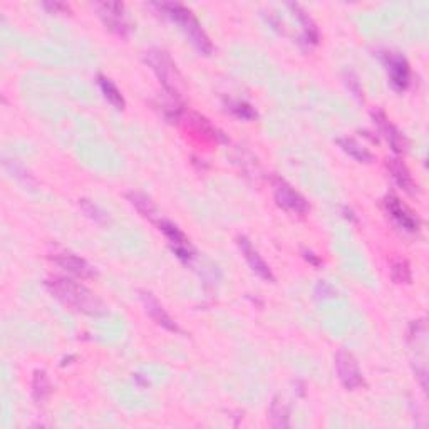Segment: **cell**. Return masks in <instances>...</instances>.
<instances>
[{
    "label": "cell",
    "mask_w": 429,
    "mask_h": 429,
    "mask_svg": "<svg viewBox=\"0 0 429 429\" xmlns=\"http://www.w3.org/2000/svg\"><path fill=\"white\" fill-rule=\"evenodd\" d=\"M47 289L56 299L61 302L76 309V311L88 314V316H101L104 311V305L96 295L88 290L84 285H81L69 279H52L47 280Z\"/></svg>",
    "instance_id": "obj_1"
},
{
    "label": "cell",
    "mask_w": 429,
    "mask_h": 429,
    "mask_svg": "<svg viewBox=\"0 0 429 429\" xmlns=\"http://www.w3.org/2000/svg\"><path fill=\"white\" fill-rule=\"evenodd\" d=\"M160 9H163L175 22L180 24L181 29L185 31V34L190 37V41L193 42V46L197 47L202 54H212V42H210L207 32L203 31L198 19L193 16L190 9L183 7L181 4H163V6H160Z\"/></svg>",
    "instance_id": "obj_2"
},
{
    "label": "cell",
    "mask_w": 429,
    "mask_h": 429,
    "mask_svg": "<svg viewBox=\"0 0 429 429\" xmlns=\"http://www.w3.org/2000/svg\"><path fill=\"white\" fill-rule=\"evenodd\" d=\"M146 63L151 66V69L158 76L166 91H170L171 94L180 93L181 86H183V78H181L175 63L165 51L153 49L146 52Z\"/></svg>",
    "instance_id": "obj_3"
},
{
    "label": "cell",
    "mask_w": 429,
    "mask_h": 429,
    "mask_svg": "<svg viewBox=\"0 0 429 429\" xmlns=\"http://www.w3.org/2000/svg\"><path fill=\"white\" fill-rule=\"evenodd\" d=\"M336 369L339 374V379L346 389L354 391L361 386H364V378L357 364L356 357L347 351H339L336 354Z\"/></svg>",
    "instance_id": "obj_4"
},
{
    "label": "cell",
    "mask_w": 429,
    "mask_h": 429,
    "mask_svg": "<svg viewBox=\"0 0 429 429\" xmlns=\"http://www.w3.org/2000/svg\"><path fill=\"white\" fill-rule=\"evenodd\" d=\"M274 193H275V200L280 207L287 210V212H292L295 214H304L307 213L309 205L305 202V198L302 195L295 192V190L290 187L287 181L275 178L274 180Z\"/></svg>",
    "instance_id": "obj_5"
},
{
    "label": "cell",
    "mask_w": 429,
    "mask_h": 429,
    "mask_svg": "<svg viewBox=\"0 0 429 429\" xmlns=\"http://www.w3.org/2000/svg\"><path fill=\"white\" fill-rule=\"evenodd\" d=\"M99 9V16L106 24V27L109 31L116 32L119 36H126L128 31H130V26H128L126 21V14H125V6L119 2H103L98 6Z\"/></svg>",
    "instance_id": "obj_6"
},
{
    "label": "cell",
    "mask_w": 429,
    "mask_h": 429,
    "mask_svg": "<svg viewBox=\"0 0 429 429\" xmlns=\"http://www.w3.org/2000/svg\"><path fill=\"white\" fill-rule=\"evenodd\" d=\"M373 118H374V123H376V126H378L379 133L384 136V140L389 143L391 148H393V151H396V153L406 151V148H408L406 138H404L401 135V131H399L398 128H396L393 123L389 121L388 116H386L383 111H374Z\"/></svg>",
    "instance_id": "obj_7"
},
{
    "label": "cell",
    "mask_w": 429,
    "mask_h": 429,
    "mask_svg": "<svg viewBox=\"0 0 429 429\" xmlns=\"http://www.w3.org/2000/svg\"><path fill=\"white\" fill-rule=\"evenodd\" d=\"M386 66H388L389 79H391V84H393V88L396 91L406 89L409 86V78H411V71H409L406 59L401 56L389 52V54L386 56Z\"/></svg>",
    "instance_id": "obj_8"
},
{
    "label": "cell",
    "mask_w": 429,
    "mask_h": 429,
    "mask_svg": "<svg viewBox=\"0 0 429 429\" xmlns=\"http://www.w3.org/2000/svg\"><path fill=\"white\" fill-rule=\"evenodd\" d=\"M160 230L165 233L166 238H168L170 243H171V247H173V252L180 257L181 260L188 262L190 259H192V257H193L192 245H190L188 238L185 237V233L181 232L178 227L173 225L171 222L161 220L160 222Z\"/></svg>",
    "instance_id": "obj_9"
},
{
    "label": "cell",
    "mask_w": 429,
    "mask_h": 429,
    "mask_svg": "<svg viewBox=\"0 0 429 429\" xmlns=\"http://www.w3.org/2000/svg\"><path fill=\"white\" fill-rule=\"evenodd\" d=\"M238 247H240L242 254H243V257H245L247 264L250 265V269L254 270L260 279L267 280V282H274L275 277H274V274H272L270 267L265 264V260L259 255V252L254 249V245H252L249 238H245V237L238 238Z\"/></svg>",
    "instance_id": "obj_10"
},
{
    "label": "cell",
    "mask_w": 429,
    "mask_h": 429,
    "mask_svg": "<svg viewBox=\"0 0 429 429\" xmlns=\"http://www.w3.org/2000/svg\"><path fill=\"white\" fill-rule=\"evenodd\" d=\"M386 208H388V212L391 213V217L394 218L396 223H398L401 228H404V230H408V232L418 230V227H419L418 220L413 217V213L409 212L408 207H404L401 200L391 195V197L386 198Z\"/></svg>",
    "instance_id": "obj_11"
},
{
    "label": "cell",
    "mask_w": 429,
    "mask_h": 429,
    "mask_svg": "<svg viewBox=\"0 0 429 429\" xmlns=\"http://www.w3.org/2000/svg\"><path fill=\"white\" fill-rule=\"evenodd\" d=\"M141 300H143V305H145L146 312L150 314V317L155 321L158 326L165 327L166 331H171V332H178V326H176L173 319H171L168 314H166V311L163 309V305H161L158 300H156L155 297H153L151 294L148 292H141Z\"/></svg>",
    "instance_id": "obj_12"
},
{
    "label": "cell",
    "mask_w": 429,
    "mask_h": 429,
    "mask_svg": "<svg viewBox=\"0 0 429 429\" xmlns=\"http://www.w3.org/2000/svg\"><path fill=\"white\" fill-rule=\"evenodd\" d=\"M52 260L59 267L71 272V274L78 275V277H93V269H91L83 259H79L78 255L69 254V252H54V254H52Z\"/></svg>",
    "instance_id": "obj_13"
},
{
    "label": "cell",
    "mask_w": 429,
    "mask_h": 429,
    "mask_svg": "<svg viewBox=\"0 0 429 429\" xmlns=\"http://www.w3.org/2000/svg\"><path fill=\"white\" fill-rule=\"evenodd\" d=\"M388 170H389L391 176L394 178L396 183H398L399 188H403L404 192L409 195L416 193L418 185L414 183L411 173H409V170L406 168V165H404L403 161H399L396 158L388 160Z\"/></svg>",
    "instance_id": "obj_14"
},
{
    "label": "cell",
    "mask_w": 429,
    "mask_h": 429,
    "mask_svg": "<svg viewBox=\"0 0 429 429\" xmlns=\"http://www.w3.org/2000/svg\"><path fill=\"white\" fill-rule=\"evenodd\" d=\"M337 145L342 148L346 155H349L351 158L359 161V163H371L374 160L373 153L359 145L356 140H352V138H341V140H337Z\"/></svg>",
    "instance_id": "obj_15"
},
{
    "label": "cell",
    "mask_w": 429,
    "mask_h": 429,
    "mask_svg": "<svg viewBox=\"0 0 429 429\" xmlns=\"http://www.w3.org/2000/svg\"><path fill=\"white\" fill-rule=\"evenodd\" d=\"M289 408L284 399L274 398L270 406V421L274 428H287L289 426Z\"/></svg>",
    "instance_id": "obj_16"
},
{
    "label": "cell",
    "mask_w": 429,
    "mask_h": 429,
    "mask_svg": "<svg viewBox=\"0 0 429 429\" xmlns=\"http://www.w3.org/2000/svg\"><path fill=\"white\" fill-rule=\"evenodd\" d=\"M99 88H101L104 98H106L114 108H118V109L125 108V99H123V96H121V91H119L108 78L99 76Z\"/></svg>",
    "instance_id": "obj_17"
},
{
    "label": "cell",
    "mask_w": 429,
    "mask_h": 429,
    "mask_svg": "<svg viewBox=\"0 0 429 429\" xmlns=\"http://www.w3.org/2000/svg\"><path fill=\"white\" fill-rule=\"evenodd\" d=\"M292 9H294V12H297V17L300 19V22H302V26H304L305 42H311V44H317L319 31H317L316 24L312 22V19L309 17L307 14H305L299 6H292Z\"/></svg>",
    "instance_id": "obj_18"
},
{
    "label": "cell",
    "mask_w": 429,
    "mask_h": 429,
    "mask_svg": "<svg viewBox=\"0 0 429 429\" xmlns=\"http://www.w3.org/2000/svg\"><path fill=\"white\" fill-rule=\"evenodd\" d=\"M32 394H34L36 401H44L46 396L49 394V379L44 371H37L32 381Z\"/></svg>",
    "instance_id": "obj_19"
},
{
    "label": "cell",
    "mask_w": 429,
    "mask_h": 429,
    "mask_svg": "<svg viewBox=\"0 0 429 429\" xmlns=\"http://www.w3.org/2000/svg\"><path fill=\"white\" fill-rule=\"evenodd\" d=\"M391 275L396 284H409L411 282V269H409L406 260H396L391 269Z\"/></svg>",
    "instance_id": "obj_20"
},
{
    "label": "cell",
    "mask_w": 429,
    "mask_h": 429,
    "mask_svg": "<svg viewBox=\"0 0 429 429\" xmlns=\"http://www.w3.org/2000/svg\"><path fill=\"white\" fill-rule=\"evenodd\" d=\"M130 200H131V203L138 208V212L145 214V217H150V218L153 217V213H155V208H153L151 202L146 197H143V195H138V193H131Z\"/></svg>",
    "instance_id": "obj_21"
},
{
    "label": "cell",
    "mask_w": 429,
    "mask_h": 429,
    "mask_svg": "<svg viewBox=\"0 0 429 429\" xmlns=\"http://www.w3.org/2000/svg\"><path fill=\"white\" fill-rule=\"evenodd\" d=\"M230 109L233 113L237 114L238 118H243V119H252V118H255V111L254 109H252L249 104H245V103H232L230 104Z\"/></svg>",
    "instance_id": "obj_22"
},
{
    "label": "cell",
    "mask_w": 429,
    "mask_h": 429,
    "mask_svg": "<svg viewBox=\"0 0 429 429\" xmlns=\"http://www.w3.org/2000/svg\"><path fill=\"white\" fill-rule=\"evenodd\" d=\"M81 207H83L84 212L88 213L91 218H94V220H96V222H104V220H106L104 213L99 212L98 207H94V205L89 203L88 200H83V202H81Z\"/></svg>",
    "instance_id": "obj_23"
},
{
    "label": "cell",
    "mask_w": 429,
    "mask_h": 429,
    "mask_svg": "<svg viewBox=\"0 0 429 429\" xmlns=\"http://www.w3.org/2000/svg\"><path fill=\"white\" fill-rule=\"evenodd\" d=\"M316 294H317V297L319 299H327V297H334V295H337V292L336 290H334L331 285H327L326 282H321L316 287Z\"/></svg>",
    "instance_id": "obj_24"
},
{
    "label": "cell",
    "mask_w": 429,
    "mask_h": 429,
    "mask_svg": "<svg viewBox=\"0 0 429 429\" xmlns=\"http://www.w3.org/2000/svg\"><path fill=\"white\" fill-rule=\"evenodd\" d=\"M304 254H305V259H307V260H311L314 265H319V264H321V260L316 259V257H314L312 252H304Z\"/></svg>",
    "instance_id": "obj_25"
}]
</instances>
